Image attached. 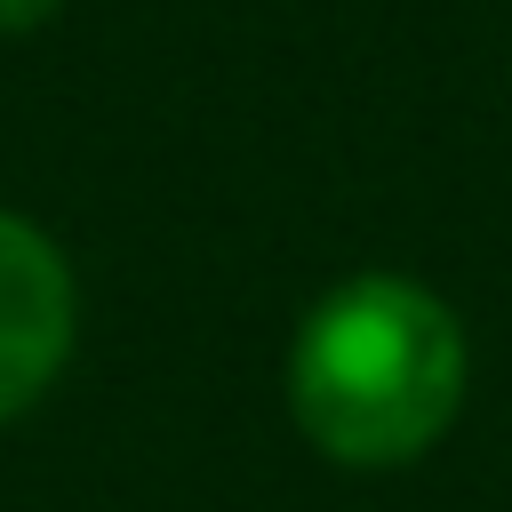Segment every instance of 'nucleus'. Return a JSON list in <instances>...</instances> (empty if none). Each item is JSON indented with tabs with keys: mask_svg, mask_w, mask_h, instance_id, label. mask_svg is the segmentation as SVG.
<instances>
[{
	"mask_svg": "<svg viewBox=\"0 0 512 512\" xmlns=\"http://www.w3.org/2000/svg\"><path fill=\"white\" fill-rule=\"evenodd\" d=\"M296 432L336 464H408L464 408V328L408 272L328 288L288 352Z\"/></svg>",
	"mask_w": 512,
	"mask_h": 512,
	"instance_id": "f257e3e1",
	"label": "nucleus"
},
{
	"mask_svg": "<svg viewBox=\"0 0 512 512\" xmlns=\"http://www.w3.org/2000/svg\"><path fill=\"white\" fill-rule=\"evenodd\" d=\"M72 352V264L64 248L0 208V424L24 416Z\"/></svg>",
	"mask_w": 512,
	"mask_h": 512,
	"instance_id": "f03ea898",
	"label": "nucleus"
},
{
	"mask_svg": "<svg viewBox=\"0 0 512 512\" xmlns=\"http://www.w3.org/2000/svg\"><path fill=\"white\" fill-rule=\"evenodd\" d=\"M64 0H0V32H40Z\"/></svg>",
	"mask_w": 512,
	"mask_h": 512,
	"instance_id": "7ed1b4c3",
	"label": "nucleus"
}]
</instances>
